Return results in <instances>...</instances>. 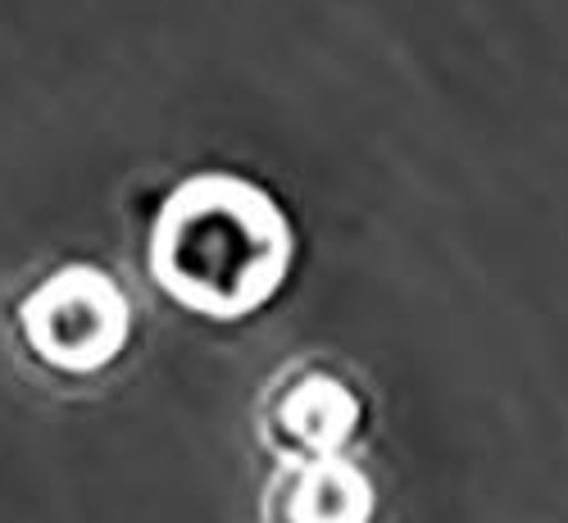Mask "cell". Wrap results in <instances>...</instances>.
I'll return each instance as SVG.
<instances>
[{"mask_svg":"<svg viewBox=\"0 0 568 523\" xmlns=\"http://www.w3.org/2000/svg\"><path fill=\"white\" fill-rule=\"evenodd\" d=\"M146 260L169 301L214 323H236L282 292L296 232L264 187L232 173H196L164 197Z\"/></svg>","mask_w":568,"mask_h":523,"instance_id":"cell-1","label":"cell"},{"mask_svg":"<svg viewBox=\"0 0 568 523\" xmlns=\"http://www.w3.org/2000/svg\"><path fill=\"white\" fill-rule=\"evenodd\" d=\"M14 323L28 355L64 378L105 373L132 342V305L101 264H64L45 273L19 301Z\"/></svg>","mask_w":568,"mask_h":523,"instance_id":"cell-2","label":"cell"},{"mask_svg":"<svg viewBox=\"0 0 568 523\" xmlns=\"http://www.w3.org/2000/svg\"><path fill=\"white\" fill-rule=\"evenodd\" d=\"M364 405L351 383L323 364H296L273 378L260 401V442L277 464H310L327 455H346L359 433Z\"/></svg>","mask_w":568,"mask_h":523,"instance_id":"cell-3","label":"cell"},{"mask_svg":"<svg viewBox=\"0 0 568 523\" xmlns=\"http://www.w3.org/2000/svg\"><path fill=\"white\" fill-rule=\"evenodd\" d=\"M264 523H373V483L346 455L282 464L264 501Z\"/></svg>","mask_w":568,"mask_h":523,"instance_id":"cell-4","label":"cell"}]
</instances>
